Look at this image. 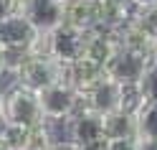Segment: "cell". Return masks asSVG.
<instances>
[{
    "mask_svg": "<svg viewBox=\"0 0 157 150\" xmlns=\"http://www.w3.org/2000/svg\"><path fill=\"white\" fill-rule=\"evenodd\" d=\"M63 26L78 33H91L101 28L99 0H66L63 3Z\"/></svg>",
    "mask_w": 157,
    "mask_h": 150,
    "instance_id": "obj_9",
    "label": "cell"
},
{
    "mask_svg": "<svg viewBox=\"0 0 157 150\" xmlns=\"http://www.w3.org/2000/svg\"><path fill=\"white\" fill-rule=\"evenodd\" d=\"M0 150H5V148H3V143H0Z\"/></svg>",
    "mask_w": 157,
    "mask_h": 150,
    "instance_id": "obj_28",
    "label": "cell"
},
{
    "mask_svg": "<svg viewBox=\"0 0 157 150\" xmlns=\"http://www.w3.org/2000/svg\"><path fill=\"white\" fill-rule=\"evenodd\" d=\"M23 15L38 36H48L63 26V0H25Z\"/></svg>",
    "mask_w": 157,
    "mask_h": 150,
    "instance_id": "obj_8",
    "label": "cell"
},
{
    "mask_svg": "<svg viewBox=\"0 0 157 150\" xmlns=\"http://www.w3.org/2000/svg\"><path fill=\"white\" fill-rule=\"evenodd\" d=\"M51 150H74V145H68V143H56Z\"/></svg>",
    "mask_w": 157,
    "mask_h": 150,
    "instance_id": "obj_25",
    "label": "cell"
},
{
    "mask_svg": "<svg viewBox=\"0 0 157 150\" xmlns=\"http://www.w3.org/2000/svg\"><path fill=\"white\" fill-rule=\"evenodd\" d=\"M122 104H124V87L112 82L109 76L99 82L91 92L81 94V109H89L99 117H106L117 109H122Z\"/></svg>",
    "mask_w": 157,
    "mask_h": 150,
    "instance_id": "obj_7",
    "label": "cell"
},
{
    "mask_svg": "<svg viewBox=\"0 0 157 150\" xmlns=\"http://www.w3.org/2000/svg\"><path fill=\"white\" fill-rule=\"evenodd\" d=\"M109 150H137V140H114L109 143Z\"/></svg>",
    "mask_w": 157,
    "mask_h": 150,
    "instance_id": "obj_21",
    "label": "cell"
},
{
    "mask_svg": "<svg viewBox=\"0 0 157 150\" xmlns=\"http://www.w3.org/2000/svg\"><path fill=\"white\" fill-rule=\"evenodd\" d=\"M137 150H157V140H137Z\"/></svg>",
    "mask_w": 157,
    "mask_h": 150,
    "instance_id": "obj_22",
    "label": "cell"
},
{
    "mask_svg": "<svg viewBox=\"0 0 157 150\" xmlns=\"http://www.w3.org/2000/svg\"><path fill=\"white\" fill-rule=\"evenodd\" d=\"M18 13H21V3L18 0H0V21H5L10 15H18Z\"/></svg>",
    "mask_w": 157,
    "mask_h": 150,
    "instance_id": "obj_19",
    "label": "cell"
},
{
    "mask_svg": "<svg viewBox=\"0 0 157 150\" xmlns=\"http://www.w3.org/2000/svg\"><path fill=\"white\" fill-rule=\"evenodd\" d=\"M104 137V120L99 115L89 112V109H78V112L68 120V145H86L94 140Z\"/></svg>",
    "mask_w": 157,
    "mask_h": 150,
    "instance_id": "obj_11",
    "label": "cell"
},
{
    "mask_svg": "<svg viewBox=\"0 0 157 150\" xmlns=\"http://www.w3.org/2000/svg\"><path fill=\"white\" fill-rule=\"evenodd\" d=\"M63 3H66V0H63Z\"/></svg>",
    "mask_w": 157,
    "mask_h": 150,
    "instance_id": "obj_29",
    "label": "cell"
},
{
    "mask_svg": "<svg viewBox=\"0 0 157 150\" xmlns=\"http://www.w3.org/2000/svg\"><path fill=\"white\" fill-rule=\"evenodd\" d=\"M137 120V140H157V104L142 102L134 112Z\"/></svg>",
    "mask_w": 157,
    "mask_h": 150,
    "instance_id": "obj_15",
    "label": "cell"
},
{
    "mask_svg": "<svg viewBox=\"0 0 157 150\" xmlns=\"http://www.w3.org/2000/svg\"><path fill=\"white\" fill-rule=\"evenodd\" d=\"M134 5L137 8H152V5H157V0H134Z\"/></svg>",
    "mask_w": 157,
    "mask_h": 150,
    "instance_id": "obj_24",
    "label": "cell"
},
{
    "mask_svg": "<svg viewBox=\"0 0 157 150\" xmlns=\"http://www.w3.org/2000/svg\"><path fill=\"white\" fill-rule=\"evenodd\" d=\"M3 122L8 125H21L28 130H36L46 125L41 104H38V94L28 92L23 87H10L3 94Z\"/></svg>",
    "mask_w": 157,
    "mask_h": 150,
    "instance_id": "obj_3",
    "label": "cell"
},
{
    "mask_svg": "<svg viewBox=\"0 0 157 150\" xmlns=\"http://www.w3.org/2000/svg\"><path fill=\"white\" fill-rule=\"evenodd\" d=\"M13 76H15L18 87L38 94V92H43L48 87L63 82V66H58L53 59L46 56V54H31V56H25L23 61L18 64Z\"/></svg>",
    "mask_w": 157,
    "mask_h": 150,
    "instance_id": "obj_2",
    "label": "cell"
},
{
    "mask_svg": "<svg viewBox=\"0 0 157 150\" xmlns=\"http://www.w3.org/2000/svg\"><path fill=\"white\" fill-rule=\"evenodd\" d=\"M104 79H106L104 66H99L96 61H91V59H86V56L63 69V82L71 89H76L78 97L86 94V92H91V89L99 82H104Z\"/></svg>",
    "mask_w": 157,
    "mask_h": 150,
    "instance_id": "obj_10",
    "label": "cell"
},
{
    "mask_svg": "<svg viewBox=\"0 0 157 150\" xmlns=\"http://www.w3.org/2000/svg\"><path fill=\"white\" fill-rule=\"evenodd\" d=\"M104 120V137L114 143V140H137V120L134 112L127 109H117V112L101 117Z\"/></svg>",
    "mask_w": 157,
    "mask_h": 150,
    "instance_id": "obj_14",
    "label": "cell"
},
{
    "mask_svg": "<svg viewBox=\"0 0 157 150\" xmlns=\"http://www.w3.org/2000/svg\"><path fill=\"white\" fill-rule=\"evenodd\" d=\"M140 94H142V102H155L157 104V66H150L147 74L142 76Z\"/></svg>",
    "mask_w": 157,
    "mask_h": 150,
    "instance_id": "obj_18",
    "label": "cell"
},
{
    "mask_svg": "<svg viewBox=\"0 0 157 150\" xmlns=\"http://www.w3.org/2000/svg\"><path fill=\"white\" fill-rule=\"evenodd\" d=\"M31 140H33V130L28 127L8 125V122H3V127H0V143L5 150H31Z\"/></svg>",
    "mask_w": 157,
    "mask_h": 150,
    "instance_id": "obj_16",
    "label": "cell"
},
{
    "mask_svg": "<svg viewBox=\"0 0 157 150\" xmlns=\"http://www.w3.org/2000/svg\"><path fill=\"white\" fill-rule=\"evenodd\" d=\"M150 66H152V61L147 56H140V54L127 51V48L119 46L114 51V56L104 64V74L122 87H140L142 76L147 74Z\"/></svg>",
    "mask_w": 157,
    "mask_h": 150,
    "instance_id": "obj_6",
    "label": "cell"
},
{
    "mask_svg": "<svg viewBox=\"0 0 157 150\" xmlns=\"http://www.w3.org/2000/svg\"><path fill=\"white\" fill-rule=\"evenodd\" d=\"M119 48V38H117V31H109V28H96V31L86 33V46H84V56L96 61L99 66H104L109 59L114 56V51Z\"/></svg>",
    "mask_w": 157,
    "mask_h": 150,
    "instance_id": "obj_12",
    "label": "cell"
},
{
    "mask_svg": "<svg viewBox=\"0 0 157 150\" xmlns=\"http://www.w3.org/2000/svg\"><path fill=\"white\" fill-rule=\"evenodd\" d=\"M99 10H101V28L119 31L122 26L132 21L137 5L134 0H99Z\"/></svg>",
    "mask_w": 157,
    "mask_h": 150,
    "instance_id": "obj_13",
    "label": "cell"
},
{
    "mask_svg": "<svg viewBox=\"0 0 157 150\" xmlns=\"http://www.w3.org/2000/svg\"><path fill=\"white\" fill-rule=\"evenodd\" d=\"M84 46H86V33H78L66 26H58L53 33L41 38V54L51 56L63 69L78 61V59H84Z\"/></svg>",
    "mask_w": 157,
    "mask_h": 150,
    "instance_id": "obj_4",
    "label": "cell"
},
{
    "mask_svg": "<svg viewBox=\"0 0 157 150\" xmlns=\"http://www.w3.org/2000/svg\"><path fill=\"white\" fill-rule=\"evenodd\" d=\"M8 74V66H5V54H3V48H0V79H3Z\"/></svg>",
    "mask_w": 157,
    "mask_h": 150,
    "instance_id": "obj_23",
    "label": "cell"
},
{
    "mask_svg": "<svg viewBox=\"0 0 157 150\" xmlns=\"http://www.w3.org/2000/svg\"><path fill=\"white\" fill-rule=\"evenodd\" d=\"M132 23L140 28L150 41L157 43V5H152V8H137L134 15H132Z\"/></svg>",
    "mask_w": 157,
    "mask_h": 150,
    "instance_id": "obj_17",
    "label": "cell"
},
{
    "mask_svg": "<svg viewBox=\"0 0 157 150\" xmlns=\"http://www.w3.org/2000/svg\"><path fill=\"white\" fill-rule=\"evenodd\" d=\"M74 150H109V140L101 137V140H94V143H86V145H78Z\"/></svg>",
    "mask_w": 157,
    "mask_h": 150,
    "instance_id": "obj_20",
    "label": "cell"
},
{
    "mask_svg": "<svg viewBox=\"0 0 157 150\" xmlns=\"http://www.w3.org/2000/svg\"><path fill=\"white\" fill-rule=\"evenodd\" d=\"M0 127H3V94H0Z\"/></svg>",
    "mask_w": 157,
    "mask_h": 150,
    "instance_id": "obj_26",
    "label": "cell"
},
{
    "mask_svg": "<svg viewBox=\"0 0 157 150\" xmlns=\"http://www.w3.org/2000/svg\"><path fill=\"white\" fill-rule=\"evenodd\" d=\"M41 38L43 36H38V31L25 21L23 13L0 21V48L5 54L8 74H13L25 56L41 54Z\"/></svg>",
    "mask_w": 157,
    "mask_h": 150,
    "instance_id": "obj_1",
    "label": "cell"
},
{
    "mask_svg": "<svg viewBox=\"0 0 157 150\" xmlns=\"http://www.w3.org/2000/svg\"><path fill=\"white\" fill-rule=\"evenodd\" d=\"M152 66H157V46H155V51H152Z\"/></svg>",
    "mask_w": 157,
    "mask_h": 150,
    "instance_id": "obj_27",
    "label": "cell"
},
{
    "mask_svg": "<svg viewBox=\"0 0 157 150\" xmlns=\"http://www.w3.org/2000/svg\"><path fill=\"white\" fill-rule=\"evenodd\" d=\"M38 104H41L46 125L48 122H68L81 109V97L66 82H58L53 87L43 89V92H38Z\"/></svg>",
    "mask_w": 157,
    "mask_h": 150,
    "instance_id": "obj_5",
    "label": "cell"
}]
</instances>
